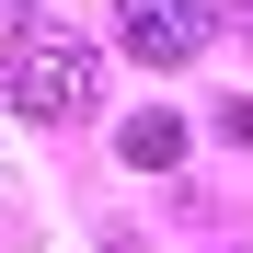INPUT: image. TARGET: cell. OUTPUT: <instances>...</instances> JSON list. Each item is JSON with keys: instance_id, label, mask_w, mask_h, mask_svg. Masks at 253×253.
<instances>
[{"instance_id": "6da1fadb", "label": "cell", "mask_w": 253, "mask_h": 253, "mask_svg": "<svg viewBox=\"0 0 253 253\" xmlns=\"http://www.w3.org/2000/svg\"><path fill=\"white\" fill-rule=\"evenodd\" d=\"M0 92H12V115L35 126H69V115H92V46L58 23H23L12 35V69H0Z\"/></svg>"}, {"instance_id": "7a4b0ae2", "label": "cell", "mask_w": 253, "mask_h": 253, "mask_svg": "<svg viewBox=\"0 0 253 253\" xmlns=\"http://www.w3.org/2000/svg\"><path fill=\"white\" fill-rule=\"evenodd\" d=\"M230 0H115V35H126V58L138 69H184L207 35H219Z\"/></svg>"}, {"instance_id": "3957f363", "label": "cell", "mask_w": 253, "mask_h": 253, "mask_svg": "<svg viewBox=\"0 0 253 253\" xmlns=\"http://www.w3.org/2000/svg\"><path fill=\"white\" fill-rule=\"evenodd\" d=\"M173 150H184V126H173V115H126V138H115V161H138V173H161Z\"/></svg>"}, {"instance_id": "277c9868", "label": "cell", "mask_w": 253, "mask_h": 253, "mask_svg": "<svg viewBox=\"0 0 253 253\" xmlns=\"http://www.w3.org/2000/svg\"><path fill=\"white\" fill-rule=\"evenodd\" d=\"M0 23H12V35H23V23H35V0H0Z\"/></svg>"}]
</instances>
